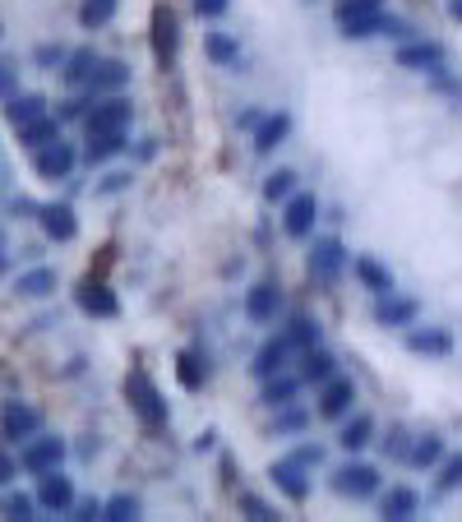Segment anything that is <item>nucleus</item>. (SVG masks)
Here are the masks:
<instances>
[{"label":"nucleus","instance_id":"nucleus-1","mask_svg":"<svg viewBox=\"0 0 462 522\" xmlns=\"http://www.w3.org/2000/svg\"><path fill=\"white\" fill-rule=\"evenodd\" d=\"M125 402H130V412L139 416L144 430H162L171 421L167 398H162V389L153 384V375H148L144 365H134L130 375H125Z\"/></svg>","mask_w":462,"mask_h":522},{"label":"nucleus","instance_id":"nucleus-2","mask_svg":"<svg viewBox=\"0 0 462 522\" xmlns=\"http://www.w3.org/2000/svg\"><path fill=\"white\" fill-rule=\"evenodd\" d=\"M148 42H153V61L162 70L176 65V56H181V19H176L171 5H153V14H148Z\"/></svg>","mask_w":462,"mask_h":522},{"label":"nucleus","instance_id":"nucleus-3","mask_svg":"<svg viewBox=\"0 0 462 522\" xmlns=\"http://www.w3.org/2000/svg\"><path fill=\"white\" fill-rule=\"evenodd\" d=\"M130 98H121V93H111V98H93V111L84 116L88 134H116V130H130Z\"/></svg>","mask_w":462,"mask_h":522},{"label":"nucleus","instance_id":"nucleus-4","mask_svg":"<svg viewBox=\"0 0 462 522\" xmlns=\"http://www.w3.org/2000/svg\"><path fill=\"white\" fill-rule=\"evenodd\" d=\"M61 462H65V439L61 435H33V444L19 453V467H24V472H33V476L56 472Z\"/></svg>","mask_w":462,"mask_h":522},{"label":"nucleus","instance_id":"nucleus-5","mask_svg":"<svg viewBox=\"0 0 462 522\" xmlns=\"http://www.w3.org/2000/svg\"><path fill=\"white\" fill-rule=\"evenodd\" d=\"M342 268H347V250H342V241L338 236H319V241L310 245V278L338 282Z\"/></svg>","mask_w":462,"mask_h":522},{"label":"nucleus","instance_id":"nucleus-6","mask_svg":"<svg viewBox=\"0 0 462 522\" xmlns=\"http://www.w3.org/2000/svg\"><path fill=\"white\" fill-rule=\"evenodd\" d=\"M315 222H319V199L315 195H301V190H296V195L282 204V231H287L292 241H305V236L315 231Z\"/></svg>","mask_w":462,"mask_h":522},{"label":"nucleus","instance_id":"nucleus-7","mask_svg":"<svg viewBox=\"0 0 462 522\" xmlns=\"http://www.w3.org/2000/svg\"><path fill=\"white\" fill-rule=\"evenodd\" d=\"M74 305H79L84 315H93V319H116V315H121V301H116V292H111L107 282H98V278H84V282H79Z\"/></svg>","mask_w":462,"mask_h":522},{"label":"nucleus","instance_id":"nucleus-8","mask_svg":"<svg viewBox=\"0 0 462 522\" xmlns=\"http://www.w3.org/2000/svg\"><path fill=\"white\" fill-rule=\"evenodd\" d=\"M333 490L347 495V499H370L379 490V472L370 467V462H347V467L333 472Z\"/></svg>","mask_w":462,"mask_h":522},{"label":"nucleus","instance_id":"nucleus-9","mask_svg":"<svg viewBox=\"0 0 462 522\" xmlns=\"http://www.w3.org/2000/svg\"><path fill=\"white\" fill-rule=\"evenodd\" d=\"M292 338H287V333H282V338H268L264 347H259L255 352V361H250V375L259 379V384H264V379H273V375H282V370H287V365H292Z\"/></svg>","mask_w":462,"mask_h":522},{"label":"nucleus","instance_id":"nucleus-10","mask_svg":"<svg viewBox=\"0 0 462 522\" xmlns=\"http://www.w3.org/2000/svg\"><path fill=\"white\" fill-rule=\"evenodd\" d=\"M74 162H79V153H74L65 139H56V144H47V148H37L33 153V171L42 176V181H65L74 171Z\"/></svg>","mask_w":462,"mask_h":522},{"label":"nucleus","instance_id":"nucleus-11","mask_svg":"<svg viewBox=\"0 0 462 522\" xmlns=\"http://www.w3.org/2000/svg\"><path fill=\"white\" fill-rule=\"evenodd\" d=\"M268 481L292 499V504H305V499H310V476H305V467L296 458H278V462H273V467H268Z\"/></svg>","mask_w":462,"mask_h":522},{"label":"nucleus","instance_id":"nucleus-12","mask_svg":"<svg viewBox=\"0 0 462 522\" xmlns=\"http://www.w3.org/2000/svg\"><path fill=\"white\" fill-rule=\"evenodd\" d=\"M352 407H356V384L352 379L333 375L329 384H319V416H324V421H342Z\"/></svg>","mask_w":462,"mask_h":522},{"label":"nucleus","instance_id":"nucleus-13","mask_svg":"<svg viewBox=\"0 0 462 522\" xmlns=\"http://www.w3.org/2000/svg\"><path fill=\"white\" fill-rule=\"evenodd\" d=\"M398 65L412 74H439L444 70V47H439V42H402Z\"/></svg>","mask_w":462,"mask_h":522},{"label":"nucleus","instance_id":"nucleus-14","mask_svg":"<svg viewBox=\"0 0 462 522\" xmlns=\"http://www.w3.org/2000/svg\"><path fill=\"white\" fill-rule=\"evenodd\" d=\"M278 310H282V287H273V282H255L245 292V319L250 324H273Z\"/></svg>","mask_w":462,"mask_h":522},{"label":"nucleus","instance_id":"nucleus-15","mask_svg":"<svg viewBox=\"0 0 462 522\" xmlns=\"http://www.w3.org/2000/svg\"><path fill=\"white\" fill-rule=\"evenodd\" d=\"M37 222H42V231H47L56 245H65V241L79 236V222H74L70 204H42V208H37Z\"/></svg>","mask_w":462,"mask_h":522},{"label":"nucleus","instance_id":"nucleus-16","mask_svg":"<svg viewBox=\"0 0 462 522\" xmlns=\"http://www.w3.org/2000/svg\"><path fill=\"white\" fill-rule=\"evenodd\" d=\"M37 504H42V509H51V513L74 509V486H70V476H61V467H56V472H42Z\"/></svg>","mask_w":462,"mask_h":522},{"label":"nucleus","instance_id":"nucleus-17","mask_svg":"<svg viewBox=\"0 0 462 522\" xmlns=\"http://www.w3.org/2000/svg\"><path fill=\"white\" fill-rule=\"evenodd\" d=\"M0 430H5V439H33L42 430V412L28 407V402H10L5 416H0Z\"/></svg>","mask_w":462,"mask_h":522},{"label":"nucleus","instance_id":"nucleus-18","mask_svg":"<svg viewBox=\"0 0 462 522\" xmlns=\"http://www.w3.org/2000/svg\"><path fill=\"white\" fill-rule=\"evenodd\" d=\"M407 352L412 356H453L449 328H407Z\"/></svg>","mask_w":462,"mask_h":522},{"label":"nucleus","instance_id":"nucleus-19","mask_svg":"<svg viewBox=\"0 0 462 522\" xmlns=\"http://www.w3.org/2000/svg\"><path fill=\"white\" fill-rule=\"evenodd\" d=\"M416 315H421V305L416 301H407V296H379V305H375V324L379 328H407V324H416Z\"/></svg>","mask_w":462,"mask_h":522},{"label":"nucleus","instance_id":"nucleus-20","mask_svg":"<svg viewBox=\"0 0 462 522\" xmlns=\"http://www.w3.org/2000/svg\"><path fill=\"white\" fill-rule=\"evenodd\" d=\"M130 84V65L125 61H98L93 79H88V98H111V93H121Z\"/></svg>","mask_w":462,"mask_h":522},{"label":"nucleus","instance_id":"nucleus-21","mask_svg":"<svg viewBox=\"0 0 462 522\" xmlns=\"http://www.w3.org/2000/svg\"><path fill=\"white\" fill-rule=\"evenodd\" d=\"M208 375H213V370H208V356L199 352V347H185V352L176 356V379H181L185 393H199L208 384Z\"/></svg>","mask_w":462,"mask_h":522},{"label":"nucleus","instance_id":"nucleus-22","mask_svg":"<svg viewBox=\"0 0 462 522\" xmlns=\"http://www.w3.org/2000/svg\"><path fill=\"white\" fill-rule=\"evenodd\" d=\"M338 375V356L324 352V347H310V352H301V384H329V379Z\"/></svg>","mask_w":462,"mask_h":522},{"label":"nucleus","instance_id":"nucleus-23","mask_svg":"<svg viewBox=\"0 0 462 522\" xmlns=\"http://www.w3.org/2000/svg\"><path fill=\"white\" fill-rule=\"evenodd\" d=\"M287 134H292V116H287V111H273V116H264V125H259L250 139H255L259 158H268V153H273V148H278Z\"/></svg>","mask_w":462,"mask_h":522},{"label":"nucleus","instance_id":"nucleus-24","mask_svg":"<svg viewBox=\"0 0 462 522\" xmlns=\"http://www.w3.org/2000/svg\"><path fill=\"white\" fill-rule=\"evenodd\" d=\"M37 116H47V98H42V93H14V98H5V121H10L14 130L37 121Z\"/></svg>","mask_w":462,"mask_h":522},{"label":"nucleus","instance_id":"nucleus-25","mask_svg":"<svg viewBox=\"0 0 462 522\" xmlns=\"http://www.w3.org/2000/svg\"><path fill=\"white\" fill-rule=\"evenodd\" d=\"M296 393H301V375H287V370H282V375L264 379V393H259V402H264V407H273V412H278V407H287V402H296Z\"/></svg>","mask_w":462,"mask_h":522},{"label":"nucleus","instance_id":"nucleus-26","mask_svg":"<svg viewBox=\"0 0 462 522\" xmlns=\"http://www.w3.org/2000/svg\"><path fill=\"white\" fill-rule=\"evenodd\" d=\"M416 509H421V495H416V490H407V486H393L389 495H384V504H379V513H384L389 522L416 518Z\"/></svg>","mask_w":462,"mask_h":522},{"label":"nucleus","instance_id":"nucleus-27","mask_svg":"<svg viewBox=\"0 0 462 522\" xmlns=\"http://www.w3.org/2000/svg\"><path fill=\"white\" fill-rule=\"evenodd\" d=\"M384 24H389V14L375 10V14H356V19H342V37L347 42H370V37H384Z\"/></svg>","mask_w":462,"mask_h":522},{"label":"nucleus","instance_id":"nucleus-28","mask_svg":"<svg viewBox=\"0 0 462 522\" xmlns=\"http://www.w3.org/2000/svg\"><path fill=\"white\" fill-rule=\"evenodd\" d=\"M98 51L93 47H84V51H70L65 56V84L70 88H88V79H93V70H98Z\"/></svg>","mask_w":462,"mask_h":522},{"label":"nucleus","instance_id":"nucleus-29","mask_svg":"<svg viewBox=\"0 0 462 522\" xmlns=\"http://www.w3.org/2000/svg\"><path fill=\"white\" fill-rule=\"evenodd\" d=\"M352 273L365 282V292H375V296H389L393 292V278H389V268L379 264V259H370V255H361L352 264Z\"/></svg>","mask_w":462,"mask_h":522},{"label":"nucleus","instance_id":"nucleus-30","mask_svg":"<svg viewBox=\"0 0 462 522\" xmlns=\"http://www.w3.org/2000/svg\"><path fill=\"white\" fill-rule=\"evenodd\" d=\"M370 439H375V416H365V412H356L352 421L338 430V444H342L347 453H361Z\"/></svg>","mask_w":462,"mask_h":522},{"label":"nucleus","instance_id":"nucleus-31","mask_svg":"<svg viewBox=\"0 0 462 522\" xmlns=\"http://www.w3.org/2000/svg\"><path fill=\"white\" fill-rule=\"evenodd\" d=\"M61 139V121H51V116H37V121H28V125H19V144L24 148H47V144H56Z\"/></svg>","mask_w":462,"mask_h":522},{"label":"nucleus","instance_id":"nucleus-32","mask_svg":"<svg viewBox=\"0 0 462 522\" xmlns=\"http://www.w3.org/2000/svg\"><path fill=\"white\" fill-rule=\"evenodd\" d=\"M407 462H412L416 472H435L439 462H444V439H439V435L412 439V453H407Z\"/></svg>","mask_w":462,"mask_h":522},{"label":"nucleus","instance_id":"nucleus-33","mask_svg":"<svg viewBox=\"0 0 462 522\" xmlns=\"http://www.w3.org/2000/svg\"><path fill=\"white\" fill-rule=\"evenodd\" d=\"M14 292L28 296V301H42V296L56 292V273H51V268H28V273H19Z\"/></svg>","mask_w":462,"mask_h":522},{"label":"nucleus","instance_id":"nucleus-34","mask_svg":"<svg viewBox=\"0 0 462 522\" xmlns=\"http://www.w3.org/2000/svg\"><path fill=\"white\" fill-rule=\"evenodd\" d=\"M287 338H292L296 352H310V347H319L324 328H319L315 315H292V324H287Z\"/></svg>","mask_w":462,"mask_h":522},{"label":"nucleus","instance_id":"nucleus-35","mask_svg":"<svg viewBox=\"0 0 462 522\" xmlns=\"http://www.w3.org/2000/svg\"><path fill=\"white\" fill-rule=\"evenodd\" d=\"M204 56L213 65H236L241 61V42H236L231 33H208L204 37Z\"/></svg>","mask_w":462,"mask_h":522},{"label":"nucleus","instance_id":"nucleus-36","mask_svg":"<svg viewBox=\"0 0 462 522\" xmlns=\"http://www.w3.org/2000/svg\"><path fill=\"white\" fill-rule=\"evenodd\" d=\"M116 153H125V130H116V134H88V148H84L88 162H107V158H116Z\"/></svg>","mask_w":462,"mask_h":522},{"label":"nucleus","instance_id":"nucleus-37","mask_svg":"<svg viewBox=\"0 0 462 522\" xmlns=\"http://www.w3.org/2000/svg\"><path fill=\"white\" fill-rule=\"evenodd\" d=\"M116 5H121V0H84V5H79V24H84L88 33H93V28H107L111 19H116Z\"/></svg>","mask_w":462,"mask_h":522},{"label":"nucleus","instance_id":"nucleus-38","mask_svg":"<svg viewBox=\"0 0 462 522\" xmlns=\"http://www.w3.org/2000/svg\"><path fill=\"white\" fill-rule=\"evenodd\" d=\"M292 195H296V171L278 167L273 176H264V199L268 204H287Z\"/></svg>","mask_w":462,"mask_h":522},{"label":"nucleus","instance_id":"nucleus-39","mask_svg":"<svg viewBox=\"0 0 462 522\" xmlns=\"http://www.w3.org/2000/svg\"><path fill=\"white\" fill-rule=\"evenodd\" d=\"M305 425H310V412H305V407H296V402H287V407H278V421H273V435H278V439L301 435Z\"/></svg>","mask_w":462,"mask_h":522},{"label":"nucleus","instance_id":"nucleus-40","mask_svg":"<svg viewBox=\"0 0 462 522\" xmlns=\"http://www.w3.org/2000/svg\"><path fill=\"white\" fill-rule=\"evenodd\" d=\"M379 449H384V458L407 462V453H412V435H407V425H389V435L379 439Z\"/></svg>","mask_w":462,"mask_h":522},{"label":"nucleus","instance_id":"nucleus-41","mask_svg":"<svg viewBox=\"0 0 462 522\" xmlns=\"http://www.w3.org/2000/svg\"><path fill=\"white\" fill-rule=\"evenodd\" d=\"M37 499L33 495H5L0 499V518H10V522H33L37 518Z\"/></svg>","mask_w":462,"mask_h":522},{"label":"nucleus","instance_id":"nucleus-42","mask_svg":"<svg viewBox=\"0 0 462 522\" xmlns=\"http://www.w3.org/2000/svg\"><path fill=\"white\" fill-rule=\"evenodd\" d=\"M102 518H107V522H134V518H139V499H134V495L107 499V504H102Z\"/></svg>","mask_w":462,"mask_h":522},{"label":"nucleus","instance_id":"nucleus-43","mask_svg":"<svg viewBox=\"0 0 462 522\" xmlns=\"http://www.w3.org/2000/svg\"><path fill=\"white\" fill-rule=\"evenodd\" d=\"M435 486L444 490V495H449V490H462V453H453V458L439 462V481H435Z\"/></svg>","mask_w":462,"mask_h":522},{"label":"nucleus","instance_id":"nucleus-44","mask_svg":"<svg viewBox=\"0 0 462 522\" xmlns=\"http://www.w3.org/2000/svg\"><path fill=\"white\" fill-rule=\"evenodd\" d=\"M241 513H245V518H255V522H278V509L264 504L259 495H241Z\"/></svg>","mask_w":462,"mask_h":522},{"label":"nucleus","instance_id":"nucleus-45","mask_svg":"<svg viewBox=\"0 0 462 522\" xmlns=\"http://www.w3.org/2000/svg\"><path fill=\"white\" fill-rule=\"evenodd\" d=\"M384 10V0H338V24L342 19H356V14H375Z\"/></svg>","mask_w":462,"mask_h":522},{"label":"nucleus","instance_id":"nucleus-46","mask_svg":"<svg viewBox=\"0 0 462 522\" xmlns=\"http://www.w3.org/2000/svg\"><path fill=\"white\" fill-rule=\"evenodd\" d=\"M296 462H301L305 472H310V467H319V462H324V449H319V444H296V453H292Z\"/></svg>","mask_w":462,"mask_h":522},{"label":"nucleus","instance_id":"nucleus-47","mask_svg":"<svg viewBox=\"0 0 462 522\" xmlns=\"http://www.w3.org/2000/svg\"><path fill=\"white\" fill-rule=\"evenodd\" d=\"M231 10V0H195V14L199 19H222Z\"/></svg>","mask_w":462,"mask_h":522},{"label":"nucleus","instance_id":"nucleus-48","mask_svg":"<svg viewBox=\"0 0 462 522\" xmlns=\"http://www.w3.org/2000/svg\"><path fill=\"white\" fill-rule=\"evenodd\" d=\"M259 125H264V111H259V107H245L241 116H236V130H245V134H255Z\"/></svg>","mask_w":462,"mask_h":522},{"label":"nucleus","instance_id":"nucleus-49","mask_svg":"<svg viewBox=\"0 0 462 522\" xmlns=\"http://www.w3.org/2000/svg\"><path fill=\"white\" fill-rule=\"evenodd\" d=\"M98 190H102V195H121V190H130V171H111Z\"/></svg>","mask_w":462,"mask_h":522},{"label":"nucleus","instance_id":"nucleus-50","mask_svg":"<svg viewBox=\"0 0 462 522\" xmlns=\"http://www.w3.org/2000/svg\"><path fill=\"white\" fill-rule=\"evenodd\" d=\"M70 518H79V522H93V518H102V504L98 499H79V504H74V513Z\"/></svg>","mask_w":462,"mask_h":522},{"label":"nucleus","instance_id":"nucleus-51","mask_svg":"<svg viewBox=\"0 0 462 522\" xmlns=\"http://www.w3.org/2000/svg\"><path fill=\"white\" fill-rule=\"evenodd\" d=\"M37 65L51 70V65H65V47H37Z\"/></svg>","mask_w":462,"mask_h":522},{"label":"nucleus","instance_id":"nucleus-52","mask_svg":"<svg viewBox=\"0 0 462 522\" xmlns=\"http://www.w3.org/2000/svg\"><path fill=\"white\" fill-rule=\"evenodd\" d=\"M14 476H19V462H14L10 453H0V486H10Z\"/></svg>","mask_w":462,"mask_h":522},{"label":"nucleus","instance_id":"nucleus-53","mask_svg":"<svg viewBox=\"0 0 462 522\" xmlns=\"http://www.w3.org/2000/svg\"><path fill=\"white\" fill-rule=\"evenodd\" d=\"M14 84H19V79H14V70H10V65H0V102L14 98Z\"/></svg>","mask_w":462,"mask_h":522},{"label":"nucleus","instance_id":"nucleus-54","mask_svg":"<svg viewBox=\"0 0 462 522\" xmlns=\"http://www.w3.org/2000/svg\"><path fill=\"white\" fill-rule=\"evenodd\" d=\"M218 449V430H204V435L195 439V453H213Z\"/></svg>","mask_w":462,"mask_h":522},{"label":"nucleus","instance_id":"nucleus-55","mask_svg":"<svg viewBox=\"0 0 462 522\" xmlns=\"http://www.w3.org/2000/svg\"><path fill=\"white\" fill-rule=\"evenodd\" d=\"M10 268V259H5V231H0V273Z\"/></svg>","mask_w":462,"mask_h":522},{"label":"nucleus","instance_id":"nucleus-56","mask_svg":"<svg viewBox=\"0 0 462 522\" xmlns=\"http://www.w3.org/2000/svg\"><path fill=\"white\" fill-rule=\"evenodd\" d=\"M449 14H453V19H458V24H462V0H449Z\"/></svg>","mask_w":462,"mask_h":522}]
</instances>
